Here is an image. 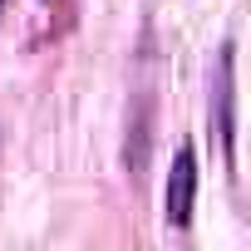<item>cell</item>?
Here are the masks:
<instances>
[{
    "instance_id": "6da1fadb",
    "label": "cell",
    "mask_w": 251,
    "mask_h": 251,
    "mask_svg": "<svg viewBox=\"0 0 251 251\" xmlns=\"http://www.w3.org/2000/svg\"><path fill=\"white\" fill-rule=\"evenodd\" d=\"M192 197H197V153L182 143L177 158H173L168 187H163V217H168V226H187L192 222Z\"/></svg>"
},
{
    "instance_id": "7a4b0ae2",
    "label": "cell",
    "mask_w": 251,
    "mask_h": 251,
    "mask_svg": "<svg viewBox=\"0 0 251 251\" xmlns=\"http://www.w3.org/2000/svg\"><path fill=\"white\" fill-rule=\"evenodd\" d=\"M231 133H236V118H231V45H226L217 54V138L226 163H231Z\"/></svg>"
},
{
    "instance_id": "3957f363",
    "label": "cell",
    "mask_w": 251,
    "mask_h": 251,
    "mask_svg": "<svg viewBox=\"0 0 251 251\" xmlns=\"http://www.w3.org/2000/svg\"><path fill=\"white\" fill-rule=\"evenodd\" d=\"M0 5H5V0H0Z\"/></svg>"
}]
</instances>
